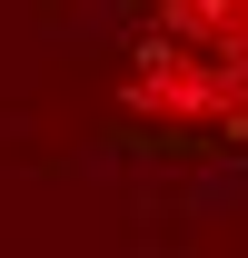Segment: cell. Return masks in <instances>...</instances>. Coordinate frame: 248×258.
Returning <instances> with one entry per match:
<instances>
[{"label":"cell","instance_id":"obj_1","mask_svg":"<svg viewBox=\"0 0 248 258\" xmlns=\"http://www.w3.org/2000/svg\"><path fill=\"white\" fill-rule=\"evenodd\" d=\"M119 109L139 129H169V139H248V80L189 60V50H169V40H139V50H129Z\"/></svg>","mask_w":248,"mask_h":258},{"label":"cell","instance_id":"obj_2","mask_svg":"<svg viewBox=\"0 0 248 258\" xmlns=\"http://www.w3.org/2000/svg\"><path fill=\"white\" fill-rule=\"evenodd\" d=\"M149 40H169V50H189V60L248 80V0H159Z\"/></svg>","mask_w":248,"mask_h":258}]
</instances>
